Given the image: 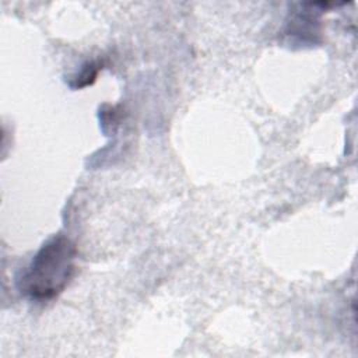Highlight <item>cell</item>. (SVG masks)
Instances as JSON below:
<instances>
[{"label": "cell", "instance_id": "1", "mask_svg": "<svg viewBox=\"0 0 358 358\" xmlns=\"http://www.w3.org/2000/svg\"><path fill=\"white\" fill-rule=\"evenodd\" d=\"M77 257L76 245L63 234L45 242L15 280L18 291L36 302L56 298L70 282Z\"/></svg>", "mask_w": 358, "mask_h": 358}, {"label": "cell", "instance_id": "2", "mask_svg": "<svg viewBox=\"0 0 358 358\" xmlns=\"http://www.w3.org/2000/svg\"><path fill=\"white\" fill-rule=\"evenodd\" d=\"M99 63H95V62H90L87 63L83 70L74 77V81L70 83V85L73 88H81V87H85V85H90L95 81L96 76H98V71H99Z\"/></svg>", "mask_w": 358, "mask_h": 358}]
</instances>
